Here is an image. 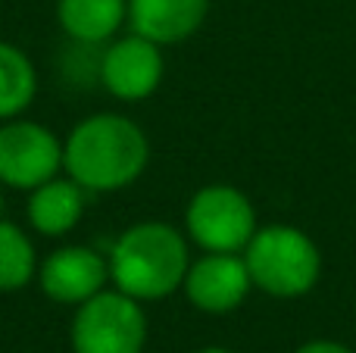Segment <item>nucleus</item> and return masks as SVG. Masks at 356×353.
Segmentation results:
<instances>
[{"label":"nucleus","instance_id":"1","mask_svg":"<svg viewBox=\"0 0 356 353\" xmlns=\"http://www.w3.org/2000/svg\"><path fill=\"white\" fill-rule=\"evenodd\" d=\"M150 163L144 129L119 113L81 119L63 141V169L85 191L110 194L135 185Z\"/></svg>","mask_w":356,"mask_h":353},{"label":"nucleus","instance_id":"2","mask_svg":"<svg viewBox=\"0 0 356 353\" xmlns=\"http://www.w3.org/2000/svg\"><path fill=\"white\" fill-rule=\"evenodd\" d=\"M106 266L116 291L141 304L166 300L184 285L191 266L188 241L169 222H138L119 235L106 256Z\"/></svg>","mask_w":356,"mask_h":353},{"label":"nucleus","instance_id":"3","mask_svg":"<svg viewBox=\"0 0 356 353\" xmlns=\"http://www.w3.org/2000/svg\"><path fill=\"white\" fill-rule=\"evenodd\" d=\"M244 263L253 288L278 300H294L319 285L322 254L297 225H263L244 247Z\"/></svg>","mask_w":356,"mask_h":353},{"label":"nucleus","instance_id":"4","mask_svg":"<svg viewBox=\"0 0 356 353\" xmlns=\"http://www.w3.org/2000/svg\"><path fill=\"white\" fill-rule=\"evenodd\" d=\"M72 353H141L147 344V313L122 291H100L75 306L69 325Z\"/></svg>","mask_w":356,"mask_h":353},{"label":"nucleus","instance_id":"5","mask_svg":"<svg viewBox=\"0 0 356 353\" xmlns=\"http://www.w3.org/2000/svg\"><path fill=\"white\" fill-rule=\"evenodd\" d=\"M184 229L203 254H244L257 235V210L241 188L207 185L188 200Z\"/></svg>","mask_w":356,"mask_h":353},{"label":"nucleus","instance_id":"6","mask_svg":"<svg viewBox=\"0 0 356 353\" xmlns=\"http://www.w3.org/2000/svg\"><path fill=\"white\" fill-rule=\"evenodd\" d=\"M63 169V141L41 122L6 119L0 122V185L35 191Z\"/></svg>","mask_w":356,"mask_h":353},{"label":"nucleus","instance_id":"7","mask_svg":"<svg viewBox=\"0 0 356 353\" xmlns=\"http://www.w3.org/2000/svg\"><path fill=\"white\" fill-rule=\"evenodd\" d=\"M163 75H166L163 47L135 31L104 47L100 56V85L106 94L125 104L147 100L163 85Z\"/></svg>","mask_w":356,"mask_h":353},{"label":"nucleus","instance_id":"8","mask_svg":"<svg viewBox=\"0 0 356 353\" xmlns=\"http://www.w3.org/2000/svg\"><path fill=\"white\" fill-rule=\"evenodd\" d=\"M253 281L247 272L244 254H203L194 260L184 275V297L191 306L209 316L234 313L247 300Z\"/></svg>","mask_w":356,"mask_h":353},{"label":"nucleus","instance_id":"9","mask_svg":"<svg viewBox=\"0 0 356 353\" xmlns=\"http://www.w3.org/2000/svg\"><path fill=\"white\" fill-rule=\"evenodd\" d=\"M110 281V266L94 247L85 244H66L44 256L38 266V285L44 297L63 306H79L100 294Z\"/></svg>","mask_w":356,"mask_h":353},{"label":"nucleus","instance_id":"10","mask_svg":"<svg viewBox=\"0 0 356 353\" xmlns=\"http://www.w3.org/2000/svg\"><path fill=\"white\" fill-rule=\"evenodd\" d=\"M209 0H129V25L135 35L169 47L200 31Z\"/></svg>","mask_w":356,"mask_h":353},{"label":"nucleus","instance_id":"11","mask_svg":"<svg viewBox=\"0 0 356 353\" xmlns=\"http://www.w3.org/2000/svg\"><path fill=\"white\" fill-rule=\"evenodd\" d=\"M29 225L44 238H63L85 216V188L72 179H50L38 185L25 206Z\"/></svg>","mask_w":356,"mask_h":353},{"label":"nucleus","instance_id":"12","mask_svg":"<svg viewBox=\"0 0 356 353\" xmlns=\"http://www.w3.org/2000/svg\"><path fill=\"white\" fill-rule=\"evenodd\" d=\"M56 19L69 41L104 47L129 22V0H60Z\"/></svg>","mask_w":356,"mask_h":353},{"label":"nucleus","instance_id":"13","mask_svg":"<svg viewBox=\"0 0 356 353\" xmlns=\"http://www.w3.org/2000/svg\"><path fill=\"white\" fill-rule=\"evenodd\" d=\"M38 94L35 63L16 44L0 41V122L22 116Z\"/></svg>","mask_w":356,"mask_h":353},{"label":"nucleus","instance_id":"14","mask_svg":"<svg viewBox=\"0 0 356 353\" xmlns=\"http://www.w3.org/2000/svg\"><path fill=\"white\" fill-rule=\"evenodd\" d=\"M38 279V254L31 238L10 219H0V291H22Z\"/></svg>","mask_w":356,"mask_h":353},{"label":"nucleus","instance_id":"15","mask_svg":"<svg viewBox=\"0 0 356 353\" xmlns=\"http://www.w3.org/2000/svg\"><path fill=\"white\" fill-rule=\"evenodd\" d=\"M294 353H353L347 344H341V341H325V338H319V341H307V344H300Z\"/></svg>","mask_w":356,"mask_h":353},{"label":"nucleus","instance_id":"16","mask_svg":"<svg viewBox=\"0 0 356 353\" xmlns=\"http://www.w3.org/2000/svg\"><path fill=\"white\" fill-rule=\"evenodd\" d=\"M197 353H232V350H225V347H203V350H197Z\"/></svg>","mask_w":356,"mask_h":353},{"label":"nucleus","instance_id":"17","mask_svg":"<svg viewBox=\"0 0 356 353\" xmlns=\"http://www.w3.org/2000/svg\"><path fill=\"white\" fill-rule=\"evenodd\" d=\"M0 204H3V185H0Z\"/></svg>","mask_w":356,"mask_h":353}]
</instances>
